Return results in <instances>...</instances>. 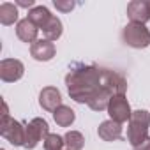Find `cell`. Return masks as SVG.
I'll list each match as a JSON object with an SVG mask.
<instances>
[{
	"label": "cell",
	"instance_id": "1",
	"mask_svg": "<svg viewBox=\"0 0 150 150\" xmlns=\"http://www.w3.org/2000/svg\"><path fill=\"white\" fill-rule=\"evenodd\" d=\"M69 97L88 104L94 111H106L113 96H125L127 81L120 72L94 64H72L65 76Z\"/></svg>",
	"mask_w": 150,
	"mask_h": 150
},
{
	"label": "cell",
	"instance_id": "2",
	"mask_svg": "<svg viewBox=\"0 0 150 150\" xmlns=\"http://www.w3.org/2000/svg\"><path fill=\"white\" fill-rule=\"evenodd\" d=\"M148 127H150V113L146 110H136L127 122V141L136 148L148 139Z\"/></svg>",
	"mask_w": 150,
	"mask_h": 150
},
{
	"label": "cell",
	"instance_id": "3",
	"mask_svg": "<svg viewBox=\"0 0 150 150\" xmlns=\"http://www.w3.org/2000/svg\"><path fill=\"white\" fill-rule=\"evenodd\" d=\"M122 41L134 50H143L150 46V30L141 23H127L122 30Z\"/></svg>",
	"mask_w": 150,
	"mask_h": 150
},
{
	"label": "cell",
	"instance_id": "4",
	"mask_svg": "<svg viewBox=\"0 0 150 150\" xmlns=\"http://www.w3.org/2000/svg\"><path fill=\"white\" fill-rule=\"evenodd\" d=\"M0 134L14 146H25V139H27L25 125L21 122L14 120L13 117L0 120Z\"/></svg>",
	"mask_w": 150,
	"mask_h": 150
},
{
	"label": "cell",
	"instance_id": "5",
	"mask_svg": "<svg viewBox=\"0 0 150 150\" xmlns=\"http://www.w3.org/2000/svg\"><path fill=\"white\" fill-rule=\"evenodd\" d=\"M25 131H27V139H25V148L27 150H34L41 141H44L50 134V125L44 118H32L27 125H25Z\"/></svg>",
	"mask_w": 150,
	"mask_h": 150
},
{
	"label": "cell",
	"instance_id": "6",
	"mask_svg": "<svg viewBox=\"0 0 150 150\" xmlns=\"http://www.w3.org/2000/svg\"><path fill=\"white\" fill-rule=\"evenodd\" d=\"M106 111L110 115V120L118 122V124L129 122L131 120V115H132V110H131L129 101L125 99V96H113L110 99V104H108V110Z\"/></svg>",
	"mask_w": 150,
	"mask_h": 150
},
{
	"label": "cell",
	"instance_id": "7",
	"mask_svg": "<svg viewBox=\"0 0 150 150\" xmlns=\"http://www.w3.org/2000/svg\"><path fill=\"white\" fill-rule=\"evenodd\" d=\"M25 65L18 58H4L0 62V80L6 83H14L23 78Z\"/></svg>",
	"mask_w": 150,
	"mask_h": 150
},
{
	"label": "cell",
	"instance_id": "8",
	"mask_svg": "<svg viewBox=\"0 0 150 150\" xmlns=\"http://www.w3.org/2000/svg\"><path fill=\"white\" fill-rule=\"evenodd\" d=\"M127 18L131 23L145 25L150 20V2L148 0H132L127 4Z\"/></svg>",
	"mask_w": 150,
	"mask_h": 150
},
{
	"label": "cell",
	"instance_id": "9",
	"mask_svg": "<svg viewBox=\"0 0 150 150\" xmlns=\"http://www.w3.org/2000/svg\"><path fill=\"white\" fill-rule=\"evenodd\" d=\"M57 53V48L51 41L46 39H37L34 44H30V55L37 62H50Z\"/></svg>",
	"mask_w": 150,
	"mask_h": 150
},
{
	"label": "cell",
	"instance_id": "10",
	"mask_svg": "<svg viewBox=\"0 0 150 150\" xmlns=\"http://www.w3.org/2000/svg\"><path fill=\"white\" fill-rule=\"evenodd\" d=\"M39 106L46 111H55L58 106H62V96L60 90L55 87H44L39 94Z\"/></svg>",
	"mask_w": 150,
	"mask_h": 150
},
{
	"label": "cell",
	"instance_id": "11",
	"mask_svg": "<svg viewBox=\"0 0 150 150\" xmlns=\"http://www.w3.org/2000/svg\"><path fill=\"white\" fill-rule=\"evenodd\" d=\"M37 34H39V28H37L28 18L20 20V21L16 23V35H18L20 41L34 44V42L37 41Z\"/></svg>",
	"mask_w": 150,
	"mask_h": 150
},
{
	"label": "cell",
	"instance_id": "12",
	"mask_svg": "<svg viewBox=\"0 0 150 150\" xmlns=\"http://www.w3.org/2000/svg\"><path fill=\"white\" fill-rule=\"evenodd\" d=\"M97 134L104 141H117L122 139V124L113 122V120H104L97 127Z\"/></svg>",
	"mask_w": 150,
	"mask_h": 150
},
{
	"label": "cell",
	"instance_id": "13",
	"mask_svg": "<svg viewBox=\"0 0 150 150\" xmlns=\"http://www.w3.org/2000/svg\"><path fill=\"white\" fill-rule=\"evenodd\" d=\"M39 30H42L46 25H48V21L53 18V14L50 13V9L48 7H44V6H35L34 9H30L28 11V16H27Z\"/></svg>",
	"mask_w": 150,
	"mask_h": 150
},
{
	"label": "cell",
	"instance_id": "14",
	"mask_svg": "<svg viewBox=\"0 0 150 150\" xmlns=\"http://www.w3.org/2000/svg\"><path fill=\"white\" fill-rule=\"evenodd\" d=\"M53 120L60 127H69L74 120H76V113H74V110H71L69 106H64L62 104V106H58L53 111Z\"/></svg>",
	"mask_w": 150,
	"mask_h": 150
},
{
	"label": "cell",
	"instance_id": "15",
	"mask_svg": "<svg viewBox=\"0 0 150 150\" xmlns=\"http://www.w3.org/2000/svg\"><path fill=\"white\" fill-rule=\"evenodd\" d=\"M0 23L9 27L18 23V6L11 2H4L0 6Z\"/></svg>",
	"mask_w": 150,
	"mask_h": 150
},
{
	"label": "cell",
	"instance_id": "16",
	"mask_svg": "<svg viewBox=\"0 0 150 150\" xmlns=\"http://www.w3.org/2000/svg\"><path fill=\"white\" fill-rule=\"evenodd\" d=\"M62 32H64V27H62L60 18L53 16V18L48 21V25L42 28V39H46V41H51V42H53V41L60 39Z\"/></svg>",
	"mask_w": 150,
	"mask_h": 150
},
{
	"label": "cell",
	"instance_id": "17",
	"mask_svg": "<svg viewBox=\"0 0 150 150\" xmlns=\"http://www.w3.org/2000/svg\"><path fill=\"white\" fill-rule=\"evenodd\" d=\"M67 150H81L85 146V138L80 131H67L64 136Z\"/></svg>",
	"mask_w": 150,
	"mask_h": 150
},
{
	"label": "cell",
	"instance_id": "18",
	"mask_svg": "<svg viewBox=\"0 0 150 150\" xmlns=\"http://www.w3.org/2000/svg\"><path fill=\"white\" fill-rule=\"evenodd\" d=\"M42 143H44V150H62L65 145L64 136H58V134H48V138Z\"/></svg>",
	"mask_w": 150,
	"mask_h": 150
},
{
	"label": "cell",
	"instance_id": "19",
	"mask_svg": "<svg viewBox=\"0 0 150 150\" xmlns=\"http://www.w3.org/2000/svg\"><path fill=\"white\" fill-rule=\"evenodd\" d=\"M53 6H55L57 11H60V13H71L76 4H74L72 0H53Z\"/></svg>",
	"mask_w": 150,
	"mask_h": 150
},
{
	"label": "cell",
	"instance_id": "20",
	"mask_svg": "<svg viewBox=\"0 0 150 150\" xmlns=\"http://www.w3.org/2000/svg\"><path fill=\"white\" fill-rule=\"evenodd\" d=\"M16 6L18 7H25V9H34L35 7V2H34V0H18Z\"/></svg>",
	"mask_w": 150,
	"mask_h": 150
},
{
	"label": "cell",
	"instance_id": "21",
	"mask_svg": "<svg viewBox=\"0 0 150 150\" xmlns=\"http://www.w3.org/2000/svg\"><path fill=\"white\" fill-rule=\"evenodd\" d=\"M11 115H9V108H7V103L6 101H2V118H9Z\"/></svg>",
	"mask_w": 150,
	"mask_h": 150
},
{
	"label": "cell",
	"instance_id": "22",
	"mask_svg": "<svg viewBox=\"0 0 150 150\" xmlns=\"http://www.w3.org/2000/svg\"><path fill=\"white\" fill-rule=\"evenodd\" d=\"M134 150H150V138H148V139H146L145 143H141L139 146H136Z\"/></svg>",
	"mask_w": 150,
	"mask_h": 150
},
{
	"label": "cell",
	"instance_id": "23",
	"mask_svg": "<svg viewBox=\"0 0 150 150\" xmlns=\"http://www.w3.org/2000/svg\"><path fill=\"white\" fill-rule=\"evenodd\" d=\"M2 150H4V148H2Z\"/></svg>",
	"mask_w": 150,
	"mask_h": 150
}]
</instances>
